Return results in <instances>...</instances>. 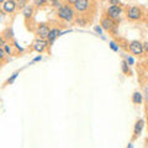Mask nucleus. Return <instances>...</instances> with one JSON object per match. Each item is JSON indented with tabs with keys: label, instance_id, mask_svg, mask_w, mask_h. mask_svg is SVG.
Instances as JSON below:
<instances>
[{
	"label": "nucleus",
	"instance_id": "1",
	"mask_svg": "<svg viewBox=\"0 0 148 148\" xmlns=\"http://www.w3.org/2000/svg\"><path fill=\"white\" fill-rule=\"evenodd\" d=\"M57 16L64 21L71 22L74 20V16H75V9H74V6H71L69 4H66V5L58 9Z\"/></svg>",
	"mask_w": 148,
	"mask_h": 148
},
{
	"label": "nucleus",
	"instance_id": "2",
	"mask_svg": "<svg viewBox=\"0 0 148 148\" xmlns=\"http://www.w3.org/2000/svg\"><path fill=\"white\" fill-rule=\"evenodd\" d=\"M100 26L103 27L105 31L110 32V31H115L117 25H116V22H115L114 18H111L109 15H104L100 20Z\"/></svg>",
	"mask_w": 148,
	"mask_h": 148
},
{
	"label": "nucleus",
	"instance_id": "3",
	"mask_svg": "<svg viewBox=\"0 0 148 148\" xmlns=\"http://www.w3.org/2000/svg\"><path fill=\"white\" fill-rule=\"evenodd\" d=\"M142 9L138 6H132L127 10V18L131 21H138L142 18Z\"/></svg>",
	"mask_w": 148,
	"mask_h": 148
},
{
	"label": "nucleus",
	"instance_id": "4",
	"mask_svg": "<svg viewBox=\"0 0 148 148\" xmlns=\"http://www.w3.org/2000/svg\"><path fill=\"white\" fill-rule=\"evenodd\" d=\"M128 48H130V52L132 54H136V56H142L143 52H145L143 43L138 42V41H131L128 45Z\"/></svg>",
	"mask_w": 148,
	"mask_h": 148
},
{
	"label": "nucleus",
	"instance_id": "5",
	"mask_svg": "<svg viewBox=\"0 0 148 148\" xmlns=\"http://www.w3.org/2000/svg\"><path fill=\"white\" fill-rule=\"evenodd\" d=\"M106 14H108L111 18H114V20H119L120 15L122 14V8L120 5H111V6L108 8Z\"/></svg>",
	"mask_w": 148,
	"mask_h": 148
},
{
	"label": "nucleus",
	"instance_id": "6",
	"mask_svg": "<svg viewBox=\"0 0 148 148\" xmlns=\"http://www.w3.org/2000/svg\"><path fill=\"white\" fill-rule=\"evenodd\" d=\"M73 6H74V9H75V11L84 12L90 6V0H75L74 4H73Z\"/></svg>",
	"mask_w": 148,
	"mask_h": 148
},
{
	"label": "nucleus",
	"instance_id": "7",
	"mask_svg": "<svg viewBox=\"0 0 148 148\" xmlns=\"http://www.w3.org/2000/svg\"><path fill=\"white\" fill-rule=\"evenodd\" d=\"M48 41L47 40H45V38H37L35 42H34V49L36 51V52H38V53H42L45 52V49L47 48V46H48Z\"/></svg>",
	"mask_w": 148,
	"mask_h": 148
},
{
	"label": "nucleus",
	"instance_id": "8",
	"mask_svg": "<svg viewBox=\"0 0 148 148\" xmlns=\"http://www.w3.org/2000/svg\"><path fill=\"white\" fill-rule=\"evenodd\" d=\"M49 32H51V29H49V26H48V25H46V24H41V25H38V27H37V30H36V35L38 36L40 38H45V40H47V38H48Z\"/></svg>",
	"mask_w": 148,
	"mask_h": 148
},
{
	"label": "nucleus",
	"instance_id": "9",
	"mask_svg": "<svg viewBox=\"0 0 148 148\" xmlns=\"http://www.w3.org/2000/svg\"><path fill=\"white\" fill-rule=\"evenodd\" d=\"M1 8H3V11L11 14L17 9V1H15V0H6V1L3 4Z\"/></svg>",
	"mask_w": 148,
	"mask_h": 148
},
{
	"label": "nucleus",
	"instance_id": "10",
	"mask_svg": "<svg viewBox=\"0 0 148 148\" xmlns=\"http://www.w3.org/2000/svg\"><path fill=\"white\" fill-rule=\"evenodd\" d=\"M61 30L59 29H57V27H53V29H51V32H49V35H48V38H47V41H48V43L51 45V43H53L54 42V40L57 38V37H59L61 36Z\"/></svg>",
	"mask_w": 148,
	"mask_h": 148
},
{
	"label": "nucleus",
	"instance_id": "11",
	"mask_svg": "<svg viewBox=\"0 0 148 148\" xmlns=\"http://www.w3.org/2000/svg\"><path fill=\"white\" fill-rule=\"evenodd\" d=\"M143 126H145V121L143 120H137V122L135 125V128H133V133H135V138L137 136L141 135L142 130H143Z\"/></svg>",
	"mask_w": 148,
	"mask_h": 148
},
{
	"label": "nucleus",
	"instance_id": "12",
	"mask_svg": "<svg viewBox=\"0 0 148 148\" xmlns=\"http://www.w3.org/2000/svg\"><path fill=\"white\" fill-rule=\"evenodd\" d=\"M142 101H143V96L140 91H135L133 92V95H132V103L133 104H136V105H140L142 104Z\"/></svg>",
	"mask_w": 148,
	"mask_h": 148
},
{
	"label": "nucleus",
	"instance_id": "13",
	"mask_svg": "<svg viewBox=\"0 0 148 148\" xmlns=\"http://www.w3.org/2000/svg\"><path fill=\"white\" fill-rule=\"evenodd\" d=\"M34 6H25L24 8V16H25V18H31L32 17V15H34Z\"/></svg>",
	"mask_w": 148,
	"mask_h": 148
},
{
	"label": "nucleus",
	"instance_id": "14",
	"mask_svg": "<svg viewBox=\"0 0 148 148\" xmlns=\"http://www.w3.org/2000/svg\"><path fill=\"white\" fill-rule=\"evenodd\" d=\"M130 64L127 63V61H122L121 62V68H122V72L126 74V75H131V71H130V68H128Z\"/></svg>",
	"mask_w": 148,
	"mask_h": 148
},
{
	"label": "nucleus",
	"instance_id": "15",
	"mask_svg": "<svg viewBox=\"0 0 148 148\" xmlns=\"http://www.w3.org/2000/svg\"><path fill=\"white\" fill-rule=\"evenodd\" d=\"M17 74H18V73H14V74H12V77H11V78H9V79H8V82H6L8 84H12V83H14V80L16 79Z\"/></svg>",
	"mask_w": 148,
	"mask_h": 148
},
{
	"label": "nucleus",
	"instance_id": "16",
	"mask_svg": "<svg viewBox=\"0 0 148 148\" xmlns=\"http://www.w3.org/2000/svg\"><path fill=\"white\" fill-rule=\"evenodd\" d=\"M46 3H47V0H35V4L37 6H42Z\"/></svg>",
	"mask_w": 148,
	"mask_h": 148
},
{
	"label": "nucleus",
	"instance_id": "17",
	"mask_svg": "<svg viewBox=\"0 0 148 148\" xmlns=\"http://www.w3.org/2000/svg\"><path fill=\"white\" fill-rule=\"evenodd\" d=\"M110 47L112 51H115V52H119V46H116L115 42H110Z\"/></svg>",
	"mask_w": 148,
	"mask_h": 148
},
{
	"label": "nucleus",
	"instance_id": "18",
	"mask_svg": "<svg viewBox=\"0 0 148 148\" xmlns=\"http://www.w3.org/2000/svg\"><path fill=\"white\" fill-rule=\"evenodd\" d=\"M25 3L26 1H24V0H17V8L18 9H24L25 8Z\"/></svg>",
	"mask_w": 148,
	"mask_h": 148
},
{
	"label": "nucleus",
	"instance_id": "19",
	"mask_svg": "<svg viewBox=\"0 0 148 148\" xmlns=\"http://www.w3.org/2000/svg\"><path fill=\"white\" fill-rule=\"evenodd\" d=\"M110 5H120V4H121V3H120V0H110Z\"/></svg>",
	"mask_w": 148,
	"mask_h": 148
},
{
	"label": "nucleus",
	"instance_id": "20",
	"mask_svg": "<svg viewBox=\"0 0 148 148\" xmlns=\"http://www.w3.org/2000/svg\"><path fill=\"white\" fill-rule=\"evenodd\" d=\"M53 6H54V8H57V9H59V8H62L63 5H62L61 3H58V0H57V1H54V3H53Z\"/></svg>",
	"mask_w": 148,
	"mask_h": 148
},
{
	"label": "nucleus",
	"instance_id": "21",
	"mask_svg": "<svg viewBox=\"0 0 148 148\" xmlns=\"http://www.w3.org/2000/svg\"><path fill=\"white\" fill-rule=\"evenodd\" d=\"M133 62H135V61H133V58H132V57H127V63L130 64V66H132Z\"/></svg>",
	"mask_w": 148,
	"mask_h": 148
},
{
	"label": "nucleus",
	"instance_id": "22",
	"mask_svg": "<svg viewBox=\"0 0 148 148\" xmlns=\"http://www.w3.org/2000/svg\"><path fill=\"white\" fill-rule=\"evenodd\" d=\"M143 48H145V52H148V41L143 43Z\"/></svg>",
	"mask_w": 148,
	"mask_h": 148
},
{
	"label": "nucleus",
	"instance_id": "23",
	"mask_svg": "<svg viewBox=\"0 0 148 148\" xmlns=\"http://www.w3.org/2000/svg\"><path fill=\"white\" fill-rule=\"evenodd\" d=\"M101 29H103L101 26H96V27H95V31L98 32V34H101Z\"/></svg>",
	"mask_w": 148,
	"mask_h": 148
},
{
	"label": "nucleus",
	"instance_id": "24",
	"mask_svg": "<svg viewBox=\"0 0 148 148\" xmlns=\"http://www.w3.org/2000/svg\"><path fill=\"white\" fill-rule=\"evenodd\" d=\"M0 56H1V58L4 59V57H5V53H4V49H0Z\"/></svg>",
	"mask_w": 148,
	"mask_h": 148
},
{
	"label": "nucleus",
	"instance_id": "25",
	"mask_svg": "<svg viewBox=\"0 0 148 148\" xmlns=\"http://www.w3.org/2000/svg\"><path fill=\"white\" fill-rule=\"evenodd\" d=\"M5 51H6V52H8L9 54L11 53V51H10V47H8V46H5Z\"/></svg>",
	"mask_w": 148,
	"mask_h": 148
},
{
	"label": "nucleus",
	"instance_id": "26",
	"mask_svg": "<svg viewBox=\"0 0 148 148\" xmlns=\"http://www.w3.org/2000/svg\"><path fill=\"white\" fill-rule=\"evenodd\" d=\"M34 61H35V62H38V61H41V56H40V57H36V58L34 59Z\"/></svg>",
	"mask_w": 148,
	"mask_h": 148
},
{
	"label": "nucleus",
	"instance_id": "27",
	"mask_svg": "<svg viewBox=\"0 0 148 148\" xmlns=\"http://www.w3.org/2000/svg\"><path fill=\"white\" fill-rule=\"evenodd\" d=\"M74 1H75V0H68L69 4H74Z\"/></svg>",
	"mask_w": 148,
	"mask_h": 148
},
{
	"label": "nucleus",
	"instance_id": "28",
	"mask_svg": "<svg viewBox=\"0 0 148 148\" xmlns=\"http://www.w3.org/2000/svg\"><path fill=\"white\" fill-rule=\"evenodd\" d=\"M47 1H48V3H52V4H53L54 1H57V0H47Z\"/></svg>",
	"mask_w": 148,
	"mask_h": 148
},
{
	"label": "nucleus",
	"instance_id": "29",
	"mask_svg": "<svg viewBox=\"0 0 148 148\" xmlns=\"http://www.w3.org/2000/svg\"><path fill=\"white\" fill-rule=\"evenodd\" d=\"M5 1H6V0H0V3H1V4H4Z\"/></svg>",
	"mask_w": 148,
	"mask_h": 148
},
{
	"label": "nucleus",
	"instance_id": "30",
	"mask_svg": "<svg viewBox=\"0 0 148 148\" xmlns=\"http://www.w3.org/2000/svg\"><path fill=\"white\" fill-rule=\"evenodd\" d=\"M147 116H148V109H147Z\"/></svg>",
	"mask_w": 148,
	"mask_h": 148
},
{
	"label": "nucleus",
	"instance_id": "31",
	"mask_svg": "<svg viewBox=\"0 0 148 148\" xmlns=\"http://www.w3.org/2000/svg\"><path fill=\"white\" fill-rule=\"evenodd\" d=\"M24 1H27V0H24Z\"/></svg>",
	"mask_w": 148,
	"mask_h": 148
}]
</instances>
